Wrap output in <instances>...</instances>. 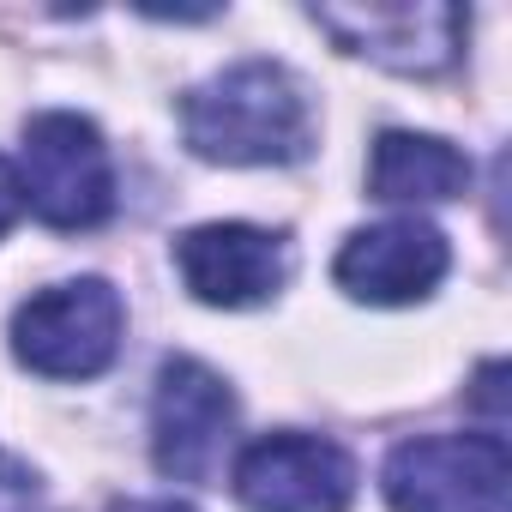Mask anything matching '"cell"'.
Wrapping results in <instances>:
<instances>
[{
    "instance_id": "cell-1",
    "label": "cell",
    "mask_w": 512,
    "mask_h": 512,
    "mask_svg": "<svg viewBox=\"0 0 512 512\" xmlns=\"http://www.w3.org/2000/svg\"><path fill=\"white\" fill-rule=\"evenodd\" d=\"M181 133L205 163H302L314 151V115L302 85L278 61H241L181 97Z\"/></svg>"
},
{
    "instance_id": "cell-2",
    "label": "cell",
    "mask_w": 512,
    "mask_h": 512,
    "mask_svg": "<svg viewBox=\"0 0 512 512\" xmlns=\"http://www.w3.org/2000/svg\"><path fill=\"white\" fill-rule=\"evenodd\" d=\"M19 193L25 205L55 229H91L115 211V163L97 133V121L73 109H49L25 127L19 157Z\"/></svg>"
},
{
    "instance_id": "cell-3",
    "label": "cell",
    "mask_w": 512,
    "mask_h": 512,
    "mask_svg": "<svg viewBox=\"0 0 512 512\" xmlns=\"http://www.w3.org/2000/svg\"><path fill=\"white\" fill-rule=\"evenodd\" d=\"M127 308L103 278L49 284L13 314V356L43 380H91L121 350Z\"/></svg>"
},
{
    "instance_id": "cell-4",
    "label": "cell",
    "mask_w": 512,
    "mask_h": 512,
    "mask_svg": "<svg viewBox=\"0 0 512 512\" xmlns=\"http://www.w3.org/2000/svg\"><path fill=\"white\" fill-rule=\"evenodd\" d=\"M506 440L488 434H422L392 446L380 488L392 512H500L506 500Z\"/></svg>"
},
{
    "instance_id": "cell-5",
    "label": "cell",
    "mask_w": 512,
    "mask_h": 512,
    "mask_svg": "<svg viewBox=\"0 0 512 512\" xmlns=\"http://www.w3.org/2000/svg\"><path fill=\"white\" fill-rule=\"evenodd\" d=\"M338 49L386 67V73H446L458 55H464V31L470 19L458 7H446V0H392V7H380V0H368V7H314L308 13Z\"/></svg>"
},
{
    "instance_id": "cell-6",
    "label": "cell",
    "mask_w": 512,
    "mask_h": 512,
    "mask_svg": "<svg viewBox=\"0 0 512 512\" xmlns=\"http://www.w3.org/2000/svg\"><path fill=\"white\" fill-rule=\"evenodd\" d=\"M235 494L247 512H350L356 464L326 434H260L235 458Z\"/></svg>"
},
{
    "instance_id": "cell-7",
    "label": "cell",
    "mask_w": 512,
    "mask_h": 512,
    "mask_svg": "<svg viewBox=\"0 0 512 512\" xmlns=\"http://www.w3.org/2000/svg\"><path fill=\"white\" fill-rule=\"evenodd\" d=\"M235 422V398L229 386L193 362V356H169L157 368V398H151V458L163 476L175 482H211L217 452L229 440Z\"/></svg>"
},
{
    "instance_id": "cell-8",
    "label": "cell",
    "mask_w": 512,
    "mask_h": 512,
    "mask_svg": "<svg viewBox=\"0 0 512 512\" xmlns=\"http://www.w3.org/2000/svg\"><path fill=\"white\" fill-rule=\"evenodd\" d=\"M452 253H446V235L422 217H386L374 229H356L344 247H338V290L368 302V308H410L422 296H434V284L446 278Z\"/></svg>"
},
{
    "instance_id": "cell-9",
    "label": "cell",
    "mask_w": 512,
    "mask_h": 512,
    "mask_svg": "<svg viewBox=\"0 0 512 512\" xmlns=\"http://www.w3.org/2000/svg\"><path fill=\"white\" fill-rule=\"evenodd\" d=\"M175 266L205 308H260L290 278V247L253 223H199L175 241Z\"/></svg>"
},
{
    "instance_id": "cell-10",
    "label": "cell",
    "mask_w": 512,
    "mask_h": 512,
    "mask_svg": "<svg viewBox=\"0 0 512 512\" xmlns=\"http://www.w3.org/2000/svg\"><path fill=\"white\" fill-rule=\"evenodd\" d=\"M470 187V157L434 133H380L368 157V193L386 205H440Z\"/></svg>"
},
{
    "instance_id": "cell-11",
    "label": "cell",
    "mask_w": 512,
    "mask_h": 512,
    "mask_svg": "<svg viewBox=\"0 0 512 512\" xmlns=\"http://www.w3.org/2000/svg\"><path fill=\"white\" fill-rule=\"evenodd\" d=\"M0 512H37V476L0 452Z\"/></svg>"
},
{
    "instance_id": "cell-12",
    "label": "cell",
    "mask_w": 512,
    "mask_h": 512,
    "mask_svg": "<svg viewBox=\"0 0 512 512\" xmlns=\"http://www.w3.org/2000/svg\"><path fill=\"white\" fill-rule=\"evenodd\" d=\"M19 211H25V193H19V175H13V163L0 157V235H7L13 223H19Z\"/></svg>"
},
{
    "instance_id": "cell-13",
    "label": "cell",
    "mask_w": 512,
    "mask_h": 512,
    "mask_svg": "<svg viewBox=\"0 0 512 512\" xmlns=\"http://www.w3.org/2000/svg\"><path fill=\"white\" fill-rule=\"evenodd\" d=\"M109 512H193L187 500H115Z\"/></svg>"
}]
</instances>
